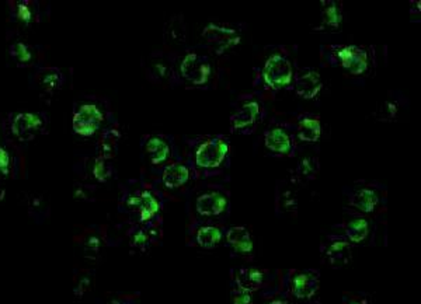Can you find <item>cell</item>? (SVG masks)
Returning <instances> with one entry per match:
<instances>
[{"mask_svg": "<svg viewBox=\"0 0 421 304\" xmlns=\"http://www.w3.org/2000/svg\"><path fill=\"white\" fill-rule=\"evenodd\" d=\"M381 112H382V119L385 121H390L394 119V116L396 115V104L386 101L381 105Z\"/></svg>", "mask_w": 421, "mask_h": 304, "instance_id": "cell-33", "label": "cell"}, {"mask_svg": "<svg viewBox=\"0 0 421 304\" xmlns=\"http://www.w3.org/2000/svg\"><path fill=\"white\" fill-rule=\"evenodd\" d=\"M145 150L154 164H162L170 156V146L162 136H150L146 140Z\"/></svg>", "mask_w": 421, "mask_h": 304, "instance_id": "cell-18", "label": "cell"}, {"mask_svg": "<svg viewBox=\"0 0 421 304\" xmlns=\"http://www.w3.org/2000/svg\"><path fill=\"white\" fill-rule=\"evenodd\" d=\"M343 304H368V301L363 297H348Z\"/></svg>", "mask_w": 421, "mask_h": 304, "instance_id": "cell-34", "label": "cell"}, {"mask_svg": "<svg viewBox=\"0 0 421 304\" xmlns=\"http://www.w3.org/2000/svg\"><path fill=\"white\" fill-rule=\"evenodd\" d=\"M322 135V125L319 118L306 115L299 119L298 124V136L300 140L304 142H317Z\"/></svg>", "mask_w": 421, "mask_h": 304, "instance_id": "cell-20", "label": "cell"}, {"mask_svg": "<svg viewBox=\"0 0 421 304\" xmlns=\"http://www.w3.org/2000/svg\"><path fill=\"white\" fill-rule=\"evenodd\" d=\"M269 304H293L292 301H289V300H285V299H278V300H274V301H272Z\"/></svg>", "mask_w": 421, "mask_h": 304, "instance_id": "cell-35", "label": "cell"}, {"mask_svg": "<svg viewBox=\"0 0 421 304\" xmlns=\"http://www.w3.org/2000/svg\"><path fill=\"white\" fill-rule=\"evenodd\" d=\"M213 72L209 59L204 55L191 52L186 55L180 64V75L182 77L195 86L205 84Z\"/></svg>", "mask_w": 421, "mask_h": 304, "instance_id": "cell-3", "label": "cell"}, {"mask_svg": "<svg viewBox=\"0 0 421 304\" xmlns=\"http://www.w3.org/2000/svg\"><path fill=\"white\" fill-rule=\"evenodd\" d=\"M10 162H12V157H10L9 151L5 147H0V173L9 174Z\"/></svg>", "mask_w": 421, "mask_h": 304, "instance_id": "cell-32", "label": "cell"}, {"mask_svg": "<svg viewBox=\"0 0 421 304\" xmlns=\"http://www.w3.org/2000/svg\"><path fill=\"white\" fill-rule=\"evenodd\" d=\"M265 147L276 155H288L292 150V140L289 134L281 127L269 128L264 135Z\"/></svg>", "mask_w": 421, "mask_h": 304, "instance_id": "cell-12", "label": "cell"}, {"mask_svg": "<svg viewBox=\"0 0 421 304\" xmlns=\"http://www.w3.org/2000/svg\"><path fill=\"white\" fill-rule=\"evenodd\" d=\"M101 123L103 114L96 104H82L72 119L73 131L84 138L93 136L100 128Z\"/></svg>", "mask_w": 421, "mask_h": 304, "instance_id": "cell-4", "label": "cell"}, {"mask_svg": "<svg viewBox=\"0 0 421 304\" xmlns=\"http://www.w3.org/2000/svg\"><path fill=\"white\" fill-rule=\"evenodd\" d=\"M323 87L320 75L313 69L300 71L295 79V91L305 100L315 99Z\"/></svg>", "mask_w": 421, "mask_h": 304, "instance_id": "cell-9", "label": "cell"}, {"mask_svg": "<svg viewBox=\"0 0 421 304\" xmlns=\"http://www.w3.org/2000/svg\"><path fill=\"white\" fill-rule=\"evenodd\" d=\"M264 81L273 88H281L291 83L292 80V65L281 53H274L267 59L263 68Z\"/></svg>", "mask_w": 421, "mask_h": 304, "instance_id": "cell-2", "label": "cell"}, {"mask_svg": "<svg viewBox=\"0 0 421 304\" xmlns=\"http://www.w3.org/2000/svg\"><path fill=\"white\" fill-rule=\"evenodd\" d=\"M343 21L341 8L337 2H323L322 3V13H320V25L317 29H327V31H335L340 27Z\"/></svg>", "mask_w": 421, "mask_h": 304, "instance_id": "cell-15", "label": "cell"}, {"mask_svg": "<svg viewBox=\"0 0 421 304\" xmlns=\"http://www.w3.org/2000/svg\"><path fill=\"white\" fill-rule=\"evenodd\" d=\"M228 207V198L218 191H209L197 198V214L204 218H215L222 215Z\"/></svg>", "mask_w": 421, "mask_h": 304, "instance_id": "cell-8", "label": "cell"}, {"mask_svg": "<svg viewBox=\"0 0 421 304\" xmlns=\"http://www.w3.org/2000/svg\"><path fill=\"white\" fill-rule=\"evenodd\" d=\"M92 173H93V177H95L97 181L104 182L107 178H110V175H111V168H110V166L107 164V162H106L104 157H99V159L95 160V163H93Z\"/></svg>", "mask_w": 421, "mask_h": 304, "instance_id": "cell-28", "label": "cell"}, {"mask_svg": "<svg viewBox=\"0 0 421 304\" xmlns=\"http://www.w3.org/2000/svg\"><path fill=\"white\" fill-rule=\"evenodd\" d=\"M37 80L44 88L53 91L64 84V75L56 68H48L37 73Z\"/></svg>", "mask_w": 421, "mask_h": 304, "instance_id": "cell-24", "label": "cell"}, {"mask_svg": "<svg viewBox=\"0 0 421 304\" xmlns=\"http://www.w3.org/2000/svg\"><path fill=\"white\" fill-rule=\"evenodd\" d=\"M232 301L233 304H253L252 293L237 289L236 292L232 293Z\"/></svg>", "mask_w": 421, "mask_h": 304, "instance_id": "cell-31", "label": "cell"}, {"mask_svg": "<svg viewBox=\"0 0 421 304\" xmlns=\"http://www.w3.org/2000/svg\"><path fill=\"white\" fill-rule=\"evenodd\" d=\"M222 238V230L217 226H205L201 227L197 233V242L198 246L205 249V250H210L218 246V242Z\"/></svg>", "mask_w": 421, "mask_h": 304, "instance_id": "cell-23", "label": "cell"}, {"mask_svg": "<svg viewBox=\"0 0 421 304\" xmlns=\"http://www.w3.org/2000/svg\"><path fill=\"white\" fill-rule=\"evenodd\" d=\"M339 64L352 75H363L368 71L370 58L368 52L358 45H340L336 48Z\"/></svg>", "mask_w": 421, "mask_h": 304, "instance_id": "cell-5", "label": "cell"}, {"mask_svg": "<svg viewBox=\"0 0 421 304\" xmlns=\"http://www.w3.org/2000/svg\"><path fill=\"white\" fill-rule=\"evenodd\" d=\"M319 289V273L315 270H305L296 273L291 281V290L298 299H311Z\"/></svg>", "mask_w": 421, "mask_h": 304, "instance_id": "cell-10", "label": "cell"}, {"mask_svg": "<svg viewBox=\"0 0 421 304\" xmlns=\"http://www.w3.org/2000/svg\"><path fill=\"white\" fill-rule=\"evenodd\" d=\"M16 13H17V17L25 23H29L33 18V12L32 9H29V5L27 2H20L16 6Z\"/></svg>", "mask_w": 421, "mask_h": 304, "instance_id": "cell-30", "label": "cell"}, {"mask_svg": "<svg viewBox=\"0 0 421 304\" xmlns=\"http://www.w3.org/2000/svg\"><path fill=\"white\" fill-rule=\"evenodd\" d=\"M159 209H160V203L152 192L143 191L142 194H139V205L136 210H139L141 222H149L150 219H154L159 212Z\"/></svg>", "mask_w": 421, "mask_h": 304, "instance_id": "cell-21", "label": "cell"}, {"mask_svg": "<svg viewBox=\"0 0 421 304\" xmlns=\"http://www.w3.org/2000/svg\"><path fill=\"white\" fill-rule=\"evenodd\" d=\"M319 171V163L315 157H305L299 162L296 173L304 179H313Z\"/></svg>", "mask_w": 421, "mask_h": 304, "instance_id": "cell-26", "label": "cell"}, {"mask_svg": "<svg viewBox=\"0 0 421 304\" xmlns=\"http://www.w3.org/2000/svg\"><path fill=\"white\" fill-rule=\"evenodd\" d=\"M189 178H190L189 167L184 166V164H180V163L169 164L163 170V174H162L163 184L170 190L184 186L186 182L189 181Z\"/></svg>", "mask_w": 421, "mask_h": 304, "instance_id": "cell-17", "label": "cell"}, {"mask_svg": "<svg viewBox=\"0 0 421 304\" xmlns=\"http://www.w3.org/2000/svg\"><path fill=\"white\" fill-rule=\"evenodd\" d=\"M229 143L225 138L217 136L204 140L195 151V163L200 168H217L228 156Z\"/></svg>", "mask_w": 421, "mask_h": 304, "instance_id": "cell-1", "label": "cell"}, {"mask_svg": "<svg viewBox=\"0 0 421 304\" xmlns=\"http://www.w3.org/2000/svg\"><path fill=\"white\" fill-rule=\"evenodd\" d=\"M45 125L44 116L34 112H20L10 119L12 134L21 142L34 139L36 134Z\"/></svg>", "mask_w": 421, "mask_h": 304, "instance_id": "cell-6", "label": "cell"}, {"mask_svg": "<svg viewBox=\"0 0 421 304\" xmlns=\"http://www.w3.org/2000/svg\"><path fill=\"white\" fill-rule=\"evenodd\" d=\"M228 244L237 254H250L253 253V240L246 227L233 226L226 231Z\"/></svg>", "mask_w": 421, "mask_h": 304, "instance_id": "cell-13", "label": "cell"}, {"mask_svg": "<svg viewBox=\"0 0 421 304\" xmlns=\"http://www.w3.org/2000/svg\"><path fill=\"white\" fill-rule=\"evenodd\" d=\"M370 222L364 218L351 219L346 225V237L352 242H361L368 237Z\"/></svg>", "mask_w": 421, "mask_h": 304, "instance_id": "cell-22", "label": "cell"}, {"mask_svg": "<svg viewBox=\"0 0 421 304\" xmlns=\"http://www.w3.org/2000/svg\"><path fill=\"white\" fill-rule=\"evenodd\" d=\"M352 250L346 240H336L326 250V261L332 266H343L351 261Z\"/></svg>", "mask_w": 421, "mask_h": 304, "instance_id": "cell-16", "label": "cell"}, {"mask_svg": "<svg viewBox=\"0 0 421 304\" xmlns=\"http://www.w3.org/2000/svg\"><path fill=\"white\" fill-rule=\"evenodd\" d=\"M350 203L364 214H371L379 203V197L371 188H361L350 197Z\"/></svg>", "mask_w": 421, "mask_h": 304, "instance_id": "cell-19", "label": "cell"}, {"mask_svg": "<svg viewBox=\"0 0 421 304\" xmlns=\"http://www.w3.org/2000/svg\"><path fill=\"white\" fill-rule=\"evenodd\" d=\"M10 55L19 65H28V64H32L34 59L33 49L29 48V45L21 41L10 47Z\"/></svg>", "mask_w": 421, "mask_h": 304, "instance_id": "cell-25", "label": "cell"}, {"mask_svg": "<svg viewBox=\"0 0 421 304\" xmlns=\"http://www.w3.org/2000/svg\"><path fill=\"white\" fill-rule=\"evenodd\" d=\"M202 37L210 44L214 45V49L217 53H222L233 47H236L240 42V36L234 28H230L228 25H219V24H208L204 31Z\"/></svg>", "mask_w": 421, "mask_h": 304, "instance_id": "cell-7", "label": "cell"}, {"mask_svg": "<svg viewBox=\"0 0 421 304\" xmlns=\"http://www.w3.org/2000/svg\"><path fill=\"white\" fill-rule=\"evenodd\" d=\"M260 116V105L257 101H246L230 116L233 131H243L256 124Z\"/></svg>", "mask_w": 421, "mask_h": 304, "instance_id": "cell-11", "label": "cell"}, {"mask_svg": "<svg viewBox=\"0 0 421 304\" xmlns=\"http://www.w3.org/2000/svg\"><path fill=\"white\" fill-rule=\"evenodd\" d=\"M264 283V273L258 268H242L236 275L237 289L249 293L257 292Z\"/></svg>", "mask_w": 421, "mask_h": 304, "instance_id": "cell-14", "label": "cell"}, {"mask_svg": "<svg viewBox=\"0 0 421 304\" xmlns=\"http://www.w3.org/2000/svg\"><path fill=\"white\" fill-rule=\"evenodd\" d=\"M118 138H119V134H118L117 131H112V129L106 131V132L103 134L101 140H100L101 153H103V156H101V157L107 159V157H110V156H111V153H112V149L115 147Z\"/></svg>", "mask_w": 421, "mask_h": 304, "instance_id": "cell-27", "label": "cell"}, {"mask_svg": "<svg viewBox=\"0 0 421 304\" xmlns=\"http://www.w3.org/2000/svg\"><path fill=\"white\" fill-rule=\"evenodd\" d=\"M150 242V236L145 229H136L131 234V246L136 247L139 250H146Z\"/></svg>", "mask_w": 421, "mask_h": 304, "instance_id": "cell-29", "label": "cell"}]
</instances>
